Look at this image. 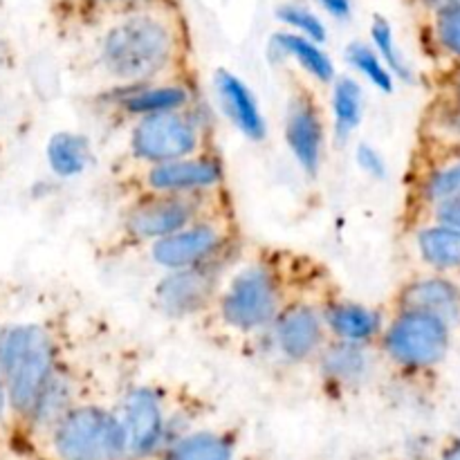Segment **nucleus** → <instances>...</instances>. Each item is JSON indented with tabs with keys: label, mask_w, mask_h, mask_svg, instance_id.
I'll list each match as a JSON object with an SVG mask.
<instances>
[{
	"label": "nucleus",
	"mask_w": 460,
	"mask_h": 460,
	"mask_svg": "<svg viewBox=\"0 0 460 460\" xmlns=\"http://www.w3.org/2000/svg\"><path fill=\"white\" fill-rule=\"evenodd\" d=\"M146 3H151V0H58L63 12L72 21L90 27V30H97L99 25H103L111 18Z\"/></svg>",
	"instance_id": "27"
},
{
	"label": "nucleus",
	"mask_w": 460,
	"mask_h": 460,
	"mask_svg": "<svg viewBox=\"0 0 460 460\" xmlns=\"http://www.w3.org/2000/svg\"><path fill=\"white\" fill-rule=\"evenodd\" d=\"M380 359L382 355L377 346L331 340L314 364H317L323 386L344 394V391L362 389L373 377Z\"/></svg>",
	"instance_id": "16"
},
{
	"label": "nucleus",
	"mask_w": 460,
	"mask_h": 460,
	"mask_svg": "<svg viewBox=\"0 0 460 460\" xmlns=\"http://www.w3.org/2000/svg\"><path fill=\"white\" fill-rule=\"evenodd\" d=\"M456 198H460V144L418 139L407 191L411 229Z\"/></svg>",
	"instance_id": "10"
},
{
	"label": "nucleus",
	"mask_w": 460,
	"mask_h": 460,
	"mask_svg": "<svg viewBox=\"0 0 460 460\" xmlns=\"http://www.w3.org/2000/svg\"><path fill=\"white\" fill-rule=\"evenodd\" d=\"M427 220H438V223L452 225V227L460 229V198H456V200H452V202H447V205L438 207V209H436L434 214H431ZM427 220H425V223H427Z\"/></svg>",
	"instance_id": "33"
},
{
	"label": "nucleus",
	"mask_w": 460,
	"mask_h": 460,
	"mask_svg": "<svg viewBox=\"0 0 460 460\" xmlns=\"http://www.w3.org/2000/svg\"><path fill=\"white\" fill-rule=\"evenodd\" d=\"M418 139L460 144V66L440 72L434 97L427 103Z\"/></svg>",
	"instance_id": "19"
},
{
	"label": "nucleus",
	"mask_w": 460,
	"mask_h": 460,
	"mask_svg": "<svg viewBox=\"0 0 460 460\" xmlns=\"http://www.w3.org/2000/svg\"><path fill=\"white\" fill-rule=\"evenodd\" d=\"M323 295L326 290L313 292L301 288L270 326L268 337L283 362L314 364L331 341L323 317Z\"/></svg>",
	"instance_id": "12"
},
{
	"label": "nucleus",
	"mask_w": 460,
	"mask_h": 460,
	"mask_svg": "<svg viewBox=\"0 0 460 460\" xmlns=\"http://www.w3.org/2000/svg\"><path fill=\"white\" fill-rule=\"evenodd\" d=\"M57 460H128V440L117 409L84 400L48 429Z\"/></svg>",
	"instance_id": "7"
},
{
	"label": "nucleus",
	"mask_w": 460,
	"mask_h": 460,
	"mask_svg": "<svg viewBox=\"0 0 460 460\" xmlns=\"http://www.w3.org/2000/svg\"><path fill=\"white\" fill-rule=\"evenodd\" d=\"M90 142L79 133H58L48 144L49 166L61 178H76L90 164Z\"/></svg>",
	"instance_id": "26"
},
{
	"label": "nucleus",
	"mask_w": 460,
	"mask_h": 460,
	"mask_svg": "<svg viewBox=\"0 0 460 460\" xmlns=\"http://www.w3.org/2000/svg\"><path fill=\"white\" fill-rule=\"evenodd\" d=\"M236 261L238 254H229L196 268L164 272V277L153 288L157 310L175 322L209 314Z\"/></svg>",
	"instance_id": "11"
},
{
	"label": "nucleus",
	"mask_w": 460,
	"mask_h": 460,
	"mask_svg": "<svg viewBox=\"0 0 460 460\" xmlns=\"http://www.w3.org/2000/svg\"><path fill=\"white\" fill-rule=\"evenodd\" d=\"M391 308L422 310L445 319L454 331L460 328V286L447 274L429 272L418 274L400 283L395 290Z\"/></svg>",
	"instance_id": "17"
},
{
	"label": "nucleus",
	"mask_w": 460,
	"mask_h": 460,
	"mask_svg": "<svg viewBox=\"0 0 460 460\" xmlns=\"http://www.w3.org/2000/svg\"><path fill=\"white\" fill-rule=\"evenodd\" d=\"M416 254L422 263L438 274H460V229L452 225L427 220L411 229Z\"/></svg>",
	"instance_id": "22"
},
{
	"label": "nucleus",
	"mask_w": 460,
	"mask_h": 460,
	"mask_svg": "<svg viewBox=\"0 0 460 460\" xmlns=\"http://www.w3.org/2000/svg\"><path fill=\"white\" fill-rule=\"evenodd\" d=\"M443 460H460V438L454 440V443L445 449Z\"/></svg>",
	"instance_id": "35"
},
{
	"label": "nucleus",
	"mask_w": 460,
	"mask_h": 460,
	"mask_svg": "<svg viewBox=\"0 0 460 460\" xmlns=\"http://www.w3.org/2000/svg\"><path fill=\"white\" fill-rule=\"evenodd\" d=\"M178 411L162 386L139 385L126 391L117 413L128 440V460L155 458L171 447L180 438L175 434Z\"/></svg>",
	"instance_id": "9"
},
{
	"label": "nucleus",
	"mask_w": 460,
	"mask_h": 460,
	"mask_svg": "<svg viewBox=\"0 0 460 460\" xmlns=\"http://www.w3.org/2000/svg\"><path fill=\"white\" fill-rule=\"evenodd\" d=\"M61 367V349L49 328L18 323L0 331V380L7 389L9 404L21 416H31Z\"/></svg>",
	"instance_id": "4"
},
{
	"label": "nucleus",
	"mask_w": 460,
	"mask_h": 460,
	"mask_svg": "<svg viewBox=\"0 0 460 460\" xmlns=\"http://www.w3.org/2000/svg\"><path fill=\"white\" fill-rule=\"evenodd\" d=\"M323 317H326L331 340L353 341V344L377 346L386 317L382 310L326 290L323 295Z\"/></svg>",
	"instance_id": "18"
},
{
	"label": "nucleus",
	"mask_w": 460,
	"mask_h": 460,
	"mask_svg": "<svg viewBox=\"0 0 460 460\" xmlns=\"http://www.w3.org/2000/svg\"><path fill=\"white\" fill-rule=\"evenodd\" d=\"M346 58H349L350 66L358 72H362L368 81H371L376 88H380L382 93H391L395 84L394 72L389 70V66L385 63V58L377 54V49L368 43H350L346 49Z\"/></svg>",
	"instance_id": "28"
},
{
	"label": "nucleus",
	"mask_w": 460,
	"mask_h": 460,
	"mask_svg": "<svg viewBox=\"0 0 460 460\" xmlns=\"http://www.w3.org/2000/svg\"><path fill=\"white\" fill-rule=\"evenodd\" d=\"M362 85L353 76H337L332 81V124L337 139L346 142L362 119Z\"/></svg>",
	"instance_id": "25"
},
{
	"label": "nucleus",
	"mask_w": 460,
	"mask_h": 460,
	"mask_svg": "<svg viewBox=\"0 0 460 460\" xmlns=\"http://www.w3.org/2000/svg\"><path fill=\"white\" fill-rule=\"evenodd\" d=\"M209 148H214L211 124L200 102L180 111L142 117L126 126L124 160L128 169L182 160Z\"/></svg>",
	"instance_id": "5"
},
{
	"label": "nucleus",
	"mask_w": 460,
	"mask_h": 460,
	"mask_svg": "<svg viewBox=\"0 0 460 460\" xmlns=\"http://www.w3.org/2000/svg\"><path fill=\"white\" fill-rule=\"evenodd\" d=\"M227 189L202 193H155L144 191L124 196L117 218V245L144 247L189 227L216 211L229 209Z\"/></svg>",
	"instance_id": "3"
},
{
	"label": "nucleus",
	"mask_w": 460,
	"mask_h": 460,
	"mask_svg": "<svg viewBox=\"0 0 460 460\" xmlns=\"http://www.w3.org/2000/svg\"><path fill=\"white\" fill-rule=\"evenodd\" d=\"M371 39H373V48H376L377 54L385 58V63L389 66V70L394 72V76H398V79H404V81L413 79L411 67H407V61H404L398 45H395L394 31H391L389 22L382 21V18L373 21Z\"/></svg>",
	"instance_id": "29"
},
{
	"label": "nucleus",
	"mask_w": 460,
	"mask_h": 460,
	"mask_svg": "<svg viewBox=\"0 0 460 460\" xmlns=\"http://www.w3.org/2000/svg\"><path fill=\"white\" fill-rule=\"evenodd\" d=\"M358 162L368 175H373V178H385V173H386L385 160H382V155L373 146L362 144V146L358 148Z\"/></svg>",
	"instance_id": "31"
},
{
	"label": "nucleus",
	"mask_w": 460,
	"mask_h": 460,
	"mask_svg": "<svg viewBox=\"0 0 460 460\" xmlns=\"http://www.w3.org/2000/svg\"><path fill=\"white\" fill-rule=\"evenodd\" d=\"M454 328L422 310L391 308L377 340L382 362L409 376L431 373L445 364L454 344Z\"/></svg>",
	"instance_id": "6"
},
{
	"label": "nucleus",
	"mask_w": 460,
	"mask_h": 460,
	"mask_svg": "<svg viewBox=\"0 0 460 460\" xmlns=\"http://www.w3.org/2000/svg\"><path fill=\"white\" fill-rule=\"evenodd\" d=\"M124 175V196L133 193H202L227 189L225 184V164L214 148L182 160L164 162V164L139 166L128 169Z\"/></svg>",
	"instance_id": "14"
},
{
	"label": "nucleus",
	"mask_w": 460,
	"mask_h": 460,
	"mask_svg": "<svg viewBox=\"0 0 460 460\" xmlns=\"http://www.w3.org/2000/svg\"><path fill=\"white\" fill-rule=\"evenodd\" d=\"M413 18L427 57L443 66V70L460 66V4Z\"/></svg>",
	"instance_id": "21"
},
{
	"label": "nucleus",
	"mask_w": 460,
	"mask_h": 460,
	"mask_svg": "<svg viewBox=\"0 0 460 460\" xmlns=\"http://www.w3.org/2000/svg\"><path fill=\"white\" fill-rule=\"evenodd\" d=\"M272 45L274 52H279L281 57H290L305 75L313 76L319 84H332L337 79L331 57L319 48L317 40L304 34H295V31H279Z\"/></svg>",
	"instance_id": "24"
},
{
	"label": "nucleus",
	"mask_w": 460,
	"mask_h": 460,
	"mask_svg": "<svg viewBox=\"0 0 460 460\" xmlns=\"http://www.w3.org/2000/svg\"><path fill=\"white\" fill-rule=\"evenodd\" d=\"M7 58H9V49H7V45L0 43V72H3L4 67H7Z\"/></svg>",
	"instance_id": "36"
},
{
	"label": "nucleus",
	"mask_w": 460,
	"mask_h": 460,
	"mask_svg": "<svg viewBox=\"0 0 460 460\" xmlns=\"http://www.w3.org/2000/svg\"><path fill=\"white\" fill-rule=\"evenodd\" d=\"M319 3L323 4V7L328 9V12L332 13V16L337 18H346L350 12V3L349 0H319Z\"/></svg>",
	"instance_id": "34"
},
{
	"label": "nucleus",
	"mask_w": 460,
	"mask_h": 460,
	"mask_svg": "<svg viewBox=\"0 0 460 460\" xmlns=\"http://www.w3.org/2000/svg\"><path fill=\"white\" fill-rule=\"evenodd\" d=\"M299 290L286 254L261 252L229 274L209 314L238 337L268 335L274 319Z\"/></svg>",
	"instance_id": "2"
},
{
	"label": "nucleus",
	"mask_w": 460,
	"mask_h": 460,
	"mask_svg": "<svg viewBox=\"0 0 460 460\" xmlns=\"http://www.w3.org/2000/svg\"><path fill=\"white\" fill-rule=\"evenodd\" d=\"M216 90H218L220 106H223L227 119L252 142H261L268 133L265 128L263 112L250 85L241 76L227 70H218L216 75Z\"/></svg>",
	"instance_id": "20"
},
{
	"label": "nucleus",
	"mask_w": 460,
	"mask_h": 460,
	"mask_svg": "<svg viewBox=\"0 0 460 460\" xmlns=\"http://www.w3.org/2000/svg\"><path fill=\"white\" fill-rule=\"evenodd\" d=\"M200 102L198 88L189 72L166 76V79L144 81V84L106 88L99 93L97 106L119 124H133L142 117L160 115V112L180 111Z\"/></svg>",
	"instance_id": "13"
},
{
	"label": "nucleus",
	"mask_w": 460,
	"mask_h": 460,
	"mask_svg": "<svg viewBox=\"0 0 460 460\" xmlns=\"http://www.w3.org/2000/svg\"><path fill=\"white\" fill-rule=\"evenodd\" d=\"M189 27L175 0H151L97 27L94 67L106 88L189 72Z\"/></svg>",
	"instance_id": "1"
},
{
	"label": "nucleus",
	"mask_w": 460,
	"mask_h": 460,
	"mask_svg": "<svg viewBox=\"0 0 460 460\" xmlns=\"http://www.w3.org/2000/svg\"><path fill=\"white\" fill-rule=\"evenodd\" d=\"M238 250H241V232H238L234 207L205 216L189 227L146 247L148 259L162 272L196 268L223 256L238 254Z\"/></svg>",
	"instance_id": "8"
},
{
	"label": "nucleus",
	"mask_w": 460,
	"mask_h": 460,
	"mask_svg": "<svg viewBox=\"0 0 460 460\" xmlns=\"http://www.w3.org/2000/svg\"><path fill=\"white\" fill-rule=\"evenodd\" d=\"M283 133L301 171L308 178H317L326 146V112L317 90L299 76L290 79Z\"/></svg>",
	"instance_id": "15"
},
{
	"label": "nucleus",
	"mask_w": 460,
	"mask_h": 460,
	"mask_svg": "<svg viewBox=\"0 0 460 460\" xmlns=\"http://www.w3.org/2000/svg\"><path fill=\"white\" fill-rule=\"evenodd\" d=\"M238 438L232 431H189L160 454V460H236Z\"/></svg>",
	"instance_id": "23"
},
{
	"label": "nucleus",
	"mask_w": 460,
	"mask_h": 460,
	"mask_svg": "<svg viewBox=\"0 0 460 460\" xmlns=\"http://www.w3.org/2000/svg\"><path fill=\"white\" fill-rule=\"evenodd\" d=\"M404 4L409 7V12L413 16H422V13H431V12H440V9H449V7H458L460 0H402Z\"/></svg>",
	"instance_id": "32"
},
{
	"label": "nucleus",
	"mask_w": 460,
	"mask_h": 460,
	"mask_svg": "<svg viewBox=\"0 0 460 460\" xmlns=\"http://www.w3.org/2000/svg\"><path fill=\"white\" fill-rule=\"evenodd\" d=\"M283 21L288 22L290 27H295L299 34L308 36V39L317 40V43H323L326 40V27L323 22L314 16L313 12L304 7H286L281 13Z\"/></svg>",
	"instance_id": "30"
},
{
	"label": "nucleus",
	"mask_w": 460,
	"mask_h": 460,
	"mask_svg": "<svg viewBox=\"0 0 460 460\" xmlns=\"http://www.w3.org/2000/svg\"><path fill=\"white\" fill-rule=\"evenodd\" d=\"M7 402H9L7 389H4L3 380H0V416H3V411H4V407H7Z\"/></svg>",
	"instance_id": "37"
}]
</instances>
